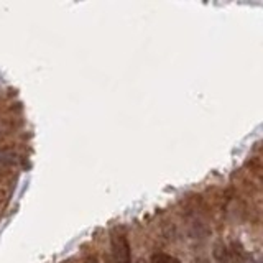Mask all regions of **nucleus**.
Returning <instances> with one entry per match:
<instances>
[{
	"instance_id": "4",
	"label": "nucleus",
	"mask_w": 263,
	"mask_h": 263,
	"mask_svg": "<svg viewBox=\"0 0 263 263\" xmlns=\"http://www.w3.org/2000/svg\"><path fill=\"white\" fill-rule=\"evenodd\" d=\"M82 263H101V261H99V258L94 257V255H89V257H86L84 260H82Z\"/></svg>"
},
{
	"instance_id": "3",
	"label": "nucleus",
	"mask_w": 263,
	"mask_h": 263,
	"mask_svg": "<svg viewBox=\"0 0 263 263\" xmlns=\"http://www.w3.org/2000/svg\"><path fill=\"white\" fill-rule=\"evenodd\" d=\"M150 263H181V261L176 257H173V255H168V253H153L150 258Z\"/></svg>"
},
{
	"instance_id": "2",
	"label": "nucleus",
	"mask_w": 263,
	"mask_h": 263,
	"mask_svg": "<svg viewBox=\"0 0 263 263\" xmlns=\"http://www.w3.org/2000/svg\"><path fill=\"white\" fill-rule=\"evenodd\" d=\"M212 255H214V260L217 263H230V252L224 242H217L214 245Z\"/></svg>"
},
{
	"instance_id": "1",
	"label": "nucleus",
	"mask_w": 263,
	"mask_h": 263,
	"mask_svg": "<svg viewBox=\"0 0 263 263\" xmlns=\"http://www.w3.org/2000/svg\"><path fill=\"white\" fill-rule=\"evenodd\" d=\"M112 255L115 263H132V249L128 238L123 234L112 235Z\"/></svg>"
}]
</instances>
